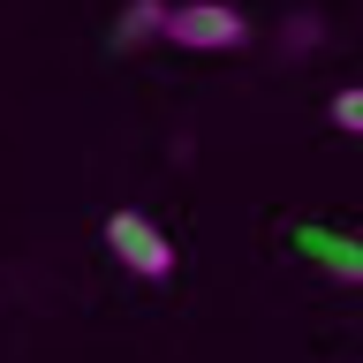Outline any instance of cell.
<instances>
[{"label":"cell","instance_id":"obj_1","mask_svg":"<svg viewBox=\"0 0 363 363\" xmlns=\"http://www.w3.org/2000/svg\"><path fill=\"white\" fill-rule=\"evenodd\" d=\"M167 38L182 53H235L250 38V23L235 0H182V8H167Z\"/></svg>","mask_w":363,"mask_h":363},{"label":"cell","instance_id":"obj_2","mask_svg":"<svg viewBox=\"0 0 363 363\" xmlns=\"http://www.w3.org/2000/svg\"><path fill=\"white\" fill-rule=\"evenodd\" d=\"M106 250L136 272V280H167V272H174V242H167V227L144 220V212H113V220H106Z\"/></svg>","mask_w":363,"mask_h":363},{"label":"cell","instance_id":"obj_3","mask_svg":"<svg viewBox=\"0 0 363 363\" xmlns=\"http://www.w3.org/2000/svg\"><path fill=\"white\" fill-rule=\"evenodd\" d=\"M295 250H303L311 265H325L333 280H363V242L340 235V227H295Z\"/></svg>","mask_w":363,"mask_h":363},{"label":"cell","instance_id":"obj_4","mask_svg":"<svg viewBox=\"0 0 363 363\" xmlns=\"http://www.w3.org/2000/svg\"><path fill=\"white\" fill-rule=\"evenodd\" d=\"M325 113H333V129H340V136H363V84L333 91V106H325Z\"/></svg>","mask_w":363,"mask_h":363}]
</instances>
